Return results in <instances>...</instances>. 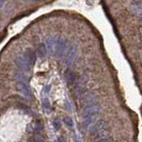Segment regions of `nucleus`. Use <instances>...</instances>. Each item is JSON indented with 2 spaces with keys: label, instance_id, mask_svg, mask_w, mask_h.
<instances>
[{
  "label": "nucleus",
  "instance_id": "16",
  "mask_svg": "<svg viewBox=\"0 0 142 142\" xmlns=\"http://www.w3.org/2000/svg\"><path fill=\"white\" fill-rule=\"evenodd\" d=\"M30 142H42L43 141V137L39 134H36L33 137H31L30 139Z\"/></svg>",
  "mask_w": 142,
  "mask_h": 142
},
{
  "label": "nucleus",
  "instance_id": "14",
  "mask_svg": "<svg viewBox=\"0 0 142 142\" xmlns=\"http://www.w3.org/2000/svg\"><path fill=\"white\" fill-rule=\"evenodd\" d=\"M14 77H15V79L17 80V81H19V82H23V83H26V84H28V78H27V76H25L24 74L21 73V72H14Z\"/></svg>",
  "mask_w": 142,
  "mask_h": 142
},
{
  "label": "nucleus",
  "instance_id": "10",
  "mask_svg": "<svg viewBox=\"0 0 142 142\" xmlns=\"http://www.w3.org/2000/svg\"><path fill=\"white\" fill-rule=\"evenodd\" d=\"M23 56H24L25 59L28 61V63L30 64V66H32V65L35 63L36 59H37V54H36L35 51H34L33 49L26 48L25 49V51H24Z\"/></svg>",
  "mask_w": 142,
  "mask_h": 142
},
{
  "label": "nucleus",
  "instance_id": "3",
  "mask_svg": "<svg viewBox=\"0 0 142 142\" xmlns=\"http://www.w3.org/2000/svg\"><path fill=\"white\" fill-rule=\"evenodd\" d=\"M96 94L94 91H88L84 94H81V97H80V104L82 106H87L90 105L91 104H93L96 102Z\"/></svg>",
  "mask_w": 142,
  "mask_h": 142
},
{
  "label": "nucleus",
  "instance_id": "19",
  "mask_svg": "<svg viewBox=\"0 0 142 142\" xmlns=\"http://www.w3.org/2000/svg\"><path fill=\"white\" fill-rule=\"evenodd\" d=\"M42 105H43V107H44L45 110L48 111L49 109H50V103H49V101H48L47 98H44V99H43Z\"/></svg>",
  "mask_w": 142,
  "mask_h": 142
},
{
  "label": "nucleus",
  "instance_id": "23",
  "mask_svg": "<svg viewBox=\"0 0 142 142\" xmlns=\"http://www.w3.org/2000/svg\"><path fill=\"white\" fill-rule=\"evenodd\" d=\"M140 23H142V18H141V19H140Z\"/></svg>",
  "mask_w": 142,
  "mask_h": 142
},
{
  "label": "nucleus",
  "instance_id": "9",
  "mask_svg": "<svg viewBox=\"0 0 142 142\" xmlns=\"http://www.w3.org/2000/svg\"><path fill=\"white\" fill-rule=\"evenodd\" d=\"M16 90L20 92L21 95H23L26 97H31L32 93H31V90L30 89L28 84L23 82H18L16 83Z\"/></svg>",
  "mask_w": 142,
  "mask_h": 142
},
{
  "label": "nucleus",
  "instance_id": "11",
  "mask_svg": "<svg viewBox=\"0 0 142 142\" xmlns=\"http://www.w3.org/2000/svg\"><path fill=\"white\" fill-rule=\"evenodd\" d=\"M64 80L68 84H72L76 80V74L72 70H67L63 74Z\"/></svg>",
  "mask_w": 142,
  "mask_h": 142
},
{
  "label": "nucleus",
  "instance_id": "1",
  "mask_svg": "<svg viewBox=\"0 0 142 142\" xmlns=\"http://www.w3.org/2000/svg\"><path fill=\"white\" fill-rule=\"evenodd\" d=\"M100 105L96 102L87 105L82 110V125L88 127L100 112Z\"/></svg>",
  "mask_w": 142,
  "mask_h": 142
},
{
  "label": "nucleus",
  "instance_id": "15",
  "mask_svg": "<svg viewBox=\"0 0 142 142\" xmlns=\"http://www.w3.org/2000/svg\"><path fill=\"white\" fill-rule=\"evenodd\" d=\"M63 122H64V123L69 127V128H72V127H73V121H72V119L70 116H65V117L63 118Z\"/></svg>",
  "mask_w": 142,
  "mask_h": 142
},
{
  "label": "nucleus",
  "instance_id": "7",
  "mask_svg": "<svg viewBox=\"0 0 142 142\" xmlns=\"http://www.w3.org/2000/svg\"><path fill=\"white\" fill-rule=\"evenodd\" d=\"M58 38L56 36H49L45 40V46H46L47 51L49 54H54V50H56V46L57 43Z\"/></svg>",
  "mask_w": 142,
  "mask_h": 142
},
{
  "label": "nucleus",
  "instance_id": "17",
  "mask_svg": "<svg viewBox=\"0 0 142 142\" xmlns=\"http://www.w3.org/2000/svg\"><path fill=\"white\" fill-rule=\"evenodd\" d=\"M42 128H43V125L40 122L37 121L32 124V129H33L34 130H42Z\"/></svg>",
  "mask_w": 142,
  "mask_h": 142
},
{
  "label": "nucleus",
  "instance_id": "12",
  "mask_svg": "<svg viewBox=\"0 0 142 142\" xmlns=\"http://www.w3.org/2000/svg\"><path fill=\"white\" fill-rule=\"evenodd\" d=\"M95 142H113V138L110 137L109 135H107V134L104 135V133L102 132V133L96 135Z\"/></svg>",
  "mask_w": 142,
  "mask_h": 142
},
{
  "label": "nucleus",
  "instance_id": "4",
  "mask_svg": "<svg viewBox=\"0 0 142 142\" xmlns=\"http://www.w3.org/2000/svg\"><path fill=\"white\" fill-rule=\"evenodd\" d=\"M106 127H107L106 122L104 121V120H99V121L95 123L94 124L90 127L89 132H90V134H91V135L96 136V135H98V134L102 133V132L106 129Z\"/></svg>",
  "mask_w": 142,
  "mask_h": 142
},
{
  "label": "nucleus",
  "instance_id": "18",
  "mask_svg": "<svg viewBox=\"0 0 142 142\" xmlns=\"http://www.w3.org/2000/svg\"><path fill=\"white\" fill-rule=\"evenodd\" d=\"M53 125H54V129H56V130H60V128H61V122H60V120L58 119V118L54 119V122H53Z\"/></svg>",
  "mask_w": 142,
  "mask_h": 142
},
{
  "label": "nucleus",
  "instance_id": "8",
  "mask_svg": "<svg viewBox=\"0 0 142 142\" xmlns=\"http://www.w3.org/2000/svg\"><path fill=\"white\" fill-rule=\"evenodd\" d=\"M14 63H15L16 66L19 69H21V71L28 72V71H30V68H31L30 64L28 63V61L25 59L23 54V56H18L17 57L15 58V60H14Z\"/></svg>",
  "mask_w": 142,
  "mask_h": 142
},
{
  "label": "nucleus",
  "instance_id": "20",
  "mask_svg": "<svg viewBox=\"0 0 142 142\" xmlns=\"http://www.w3.org/2000/svg\"><path fill=\"white\" fill-rule=\"evenodd\" d=\"M58 142H65V139H64V137H63V136H61V137L58 138Z\"/></svg>",
  "mask_w": 142,
  "mask_h": 142
},
{
  "label": "nucleus",
  "instance_id": "21",
  "mask_svg": "<svg viewBox=\"0 0 142 142\" xmlns=\"http://www.w3.org/2000/svg\"><path fill=\"white\" fill-rule=\"evenodd\" d=\"M49 89H50V86H47L46 89H45V91H46V93H47V91L49 90Z\"/></svg>",
  "mask_w": 142,
  "mask_h": 142
},
{
  "label": "nucleus",
  "instance_id": "13",
  "mask_svg": "<svg viewBox=\"0 0 142 142\" xmlns=\"http://www.w3.org/2000/svg\"><path fill=\"white\" fill-rule=\"evenodd\" d=\"M47 48H46V46H45L44 43H40V44L37 47V53H38V56H39V57L40 58H43L46 56L47 54Z\"/></svg>",
  "mask_w": 142,
  "mask_h": 142
},
{
  "label": "nucleus",
  "instance_id": "5",
  "mask_svg": "<svg viewBox=\"0 0 142 142\" xmlns=\"http://www.w3.org/2000/svg\"><path fill=\"white\" fill-rule=\"evenodd\" d=\"M67 47V40L63 38H59L57 39V43L56 46V50H54V57L56 59H60L63 56V53L65 52V49Z\"/></svg>",
  "mask_w": 142,
  "mask_h": 142
},
{
  "label": "nucleus",
  "instance_id": "6",
  "mask_svg": "<svg viewBox=\"0 0 142 142\" xmlns=\"http://www.w3.org/2000/svg\"><path fill=\"white\" fill-rule=\"evenodd\" d=\"M77 53H78V46L77 44H72V46L69 47L68 52H67V56L66 58H65V64L66 65H71L75 60L76 56H77Z\"/></svg>",
  "mask_w": 142,
  "mask_h": 142
},
{
  "label": "nucleus",
  "instance_id": "2",
  "mask_svg": "<svg viewBox=\"0 0 142 142\" xmlns=\"http://www.w3.org/2000/svg\"><path fill=\"white\" fill-rule=\"evenodd\" d=\"M88 75H86V74H82L75 80V81L73 82L72 90H73V93L76 96H80V95L82 94L83 90L86 86V83L88 82Z\"/></svg>",
  "mask_w": 142,
  "mask_h": 142
},
{
  "label": "nucleus",
  "instance_id": "22",
  "mask_svg": "<svg viewBox=\"0 0 142 142\" xmlns=\"http://www.w3.org/2000/svg\"><path fill=\"white\" fill-rule=\"evenodd\" d=\"M3 5H4V2L3 1H0V7L3 6Z\"/></svg>",
  "mask_w": 142,
  "mask_h": 142
}]
</instances>
